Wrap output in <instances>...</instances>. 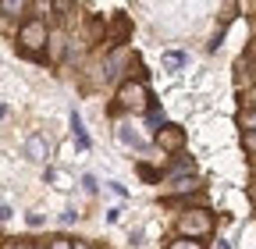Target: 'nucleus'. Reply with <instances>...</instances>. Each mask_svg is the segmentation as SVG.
Returning a JSON list of instances; mask_svg holds the SVG:
<instances>
[{
  "label": "nucleus",
  "mask_w": 256,
  "mask_h": 249,
  "mask_svg": "<svg viewBox=\"0 0 256 249\" xmlns=\"http://www.w3.org/2000/svg\"><path fill=\"white\" fill-rule=\"evenodd\" d=\"M18 43L28 50V54H36L43 43H46V25L40 22V18H32V22H25L22 25V32H18Z\"/></svg>",
  "instance_id": "nucleus-1"
},
{
  "label": "nucleus",
  "mask_w": 256,
  "mask_h": 249,
  "mask_svg": "<svg viewBox=\"0 0 256 249\" xmlns=\"http://www.w3.org/2000/svg\"><path fill=\"white\" fill-rule=\"evenodd\" d=\"M182 232L185 235H206L210 232V214L206 210H192L182 217Z\"/></svg>",
  "instance_id": "nucleus-2"
},
{
  "label": "nucleus",
  "mask_w": 256,
  "mask_h": 249,
  "mask_svg": "<svg viewBox=\"0 0 256 249\" xmlns=\"http://www.w3.org/2000/svg\"><path fill=\"white\" fill-rule=\"evenodd\" d=\"M25 157L36 160V164H43V160L50 157V142H46V136H28V139H25Z\"/></svg>",
  "instance_id": "nucleus-3"
},
{
  "label": "nucleus",
  "mask_w": 256,
  "mask_h": 249,
  "mask_svg": "<svg viewBox=\"0 0 256 249\" xmlns=\"http://www.w3.org/2000/svg\"><path fill=\"white\" fill-rule=\"evenodd\" d=\"M121 107H142L146 104V86L142 82H128L124 89H121Z\"/></svg>",
  "instance_id": "nucleus-4"
},
{
  "label": "nucleus",
  "mask_w": 256,
  "mask_h": 249,
  "mask_svg": "<svg viewBox=\"0 0 256 249\" xmlns=\"http://www.w3.org/2000/svg\"><path fill=\"white\" fill-rule=\"evenodd\" d=\"M200 189V178H178L174 185H168L164 196H174V192H196Z\"/></svg>",
  "instance_id": "nucleus-5"
},
{
  "label": "nucleus",
  "mask_w": 256,
  "mask_h": 249,
  "mask_svg": "<svg viewBox=\"0 0 256 249\" xmlns=\"http://www.w3.org/2000/svg\"><path fill=\"white\" fill-rule=\"evenodd\" d=\"M238 124L246 128V136H252V132H256V110H252V107L242 110V114H238Z\"/></svg>",
  "instance_id": "nucleus-6"
},
{
  "label": "nucleus",
  "mask_w": 256,
  "mask_h": 249,
  "mask_svg": "<svg viewBox=\"0 0 256 249\" xmlns=\"http://www.w3.org/2000/svg\"><path fill=\"white\" fill-rule=\"evenodd\" d=\"M60 54H64V36H60V32H54V36H50V57H54V60H60Z\"/></svg>",
  "instance_id": "nucleus-7"
},
{
  "label": "nucleus",
  "mask_w": 256,
  "mask_h": 249,
  "mask_svg": "<svg viewBox=\"0 0 256 249\" xmlns=\"http://www.w3.org/2000/svg\"><path fill=\"white\" fill-rule=\"evenodd\" d=\"M118 136H121V142H128V146H136V150H142V139H139L136 132H128V128H121Z\"/></svg>",
  "instance_id": "nucleus-8"
},
{
  "label": "nucleus",
  "mask_w": 256,
  "mask_h": 249,
  "mask_svg": "<svg viewBox=\"0 0 256 249\" xmlns=\"http://www.w3.org/2000/svg\"><path fill=\"white\" fill-rule=\"evenodd\" d=\"M72 128H75L78 142H82V146H89V139H86V128H82V118H78V114H72Z\"/></svg>",
  "instance_id": "nucleus-9"
},
{
  "label": "nucleus",
  "mask_w": 256,
  "mask_h": 249,
  "mask_svg": "<svg viewBox=\"0 0 256 249\" xmlns=\"http://www.w3.org/2000/svg\"><path fill=\"white\" fill-rule=\"evenodd\" d=\"M160 139H164V146H178V142H182V132H178V128H171V132H164Z\"/></svg>",
  "instance_id": "nucleus-10"
},
{
  "label": "nucleus",
  "mask_w": 256,
  "mask_h": 249,
  "mask_svg": "<svg viewBox=\"0 0 256 249\" xmlns=\"http://www.w3.org/2000/svg\"><path fill=\"white\" fill-rule=\"evenodd\" d=\"M168 249H200V242H185V238H182V242H171Z\"/></svg>",
  "instance_id": "nucleus-11"
},
{
  "label": "nucleus",
  "mask_w": 256,
  "mask_h": 249,
  "mask_svg": "<svg viewBox=\"0 0 256 249\" xmlns=\"http://www.w3.org/2000/svg\"><path fill=\"white\" fill-rule=\"evenodd\" d=\"M28 224H32V228H40V224H43V214H40V210H32V214H28Z\"/></svg>",
  "instance_id": "nucleus-12"
},
{
  "label": "nucleus",
  "mask_w": 256,
  "mask_h": 249,
  "mask_svg": "<svg viewBox=\"0 0 256 249\" xmlns=\"http://www.w3.org/2000/svg\"><path fill=\"white\" fill-rule=\"evenodd\" d=\"M242 142H246V150H249V153H256V132H252V136H246Z\"/></svg>",
  "instance_id": "nucleus-13"
},
{
  "label": "nucleus",
  "mask_w": 256,
  "mask_h": 249,
  "mask_svg": "<svg viewBox=\"0 0 256 249\" xmlns=\"http://www.w3.org/2000/svg\"><path fill=\"white\" fill-rule=\"evenodd\" d=\"M54 249H75V246H72L68 238H54Z\"/></svg>",
  "instance_id": "nucleus-14"
},
{
  "label": "nucleus",
  "mask_w": 256,
  "mask_h": 249,
  "mask_svg": "<svg viewBox=\"0 0 256 249\" xmlns=\"http://www.w3.org/2000/svg\"><path fill=\"white\" fill-rule=\"evenodd\" d=\"M22 8H25V4H14V0H8V4H4V11H8V14H14V11H22Z\"/></svg>",
  "instance_id": "nucleus-15"
},
{
  "label": "nucleus",
  "mask_w": 256,
  "mask_h": 249,
  "mask_svg": "<svg viewBox=\"0 0 256 249\" xmlns=\"http://www.w3.org/2000/svg\"><path fill=\"white\" fill-rule=\"evenodd\" d=\"M249 107H252V110H256V86H252V89H249Z\"/></svg>",
  "instance_id": "nucleus-16"
},
{
  "label": "nucleus",
  "mask_w": 256,
  "mask_h": 249,
  "mask_svg": "<svg viewBox=\"0 0 256 249\" xmlns=\"http://www.w3.org/2000/svg\"><path fill=\"white\" fill-rule=\"evenodd\" d=\"M75 249H89V246H86V242H75Z\"/></svg>",
  "instance_id": "nucleus-17"
},
{
  "label": "nucleus",
  "mask_w": 256,
  "mask_h": 249,
  "mask_svg": "<svg viewBox=\"0 0 256 249\" xmlns=\"http://www.w3.org/2000/svg\"><path fill=\"white\" fill-rule=\"evenodd\" d=\"M11 249H28V246H11Z\"/></svg>",
  "instance_id": "nucleus-18"
},
{
  "label": "nucleus",
  "mask_w": 256,
  "mask_h": 249,
  "mask_svg": "<svg viewBox=\"0 0 256 249\" xmlns=\"http://www.w3.org/2000/svg\"><path fill=\"white\" fill-rule=\"evenodd\" d=\"M32 249H43V246H32Z\"/></svg>",
  "instance_id": "nucleus-19"
}]
</instances>
